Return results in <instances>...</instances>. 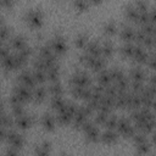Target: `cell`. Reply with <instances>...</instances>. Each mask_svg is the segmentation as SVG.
Wrapping results in <instances>:
<instances>
[{
    "mask_svg": "<svg viewBox=\"0 0 156 156\" xmlns=\"http://www.w3.org/2000/svg\"><path fill=\"white\" fill-rule=\"evenodd\" d=\"M77 107L78 106L74 102H66V105L57 111L56 121L60 124H68V123H71L72 119H73V116L76 113Z\"/></svg>",
    "mask_w": 156,
    "mask_h": 156,
    "instance_id": "1",
    "label": "cell"
},
{
    "mask_svg": "<svg viewBox=\"0 0 156 156\" xmlns=\"http://www.w3.org/2000/svg\"><path fill=\"white\" fill-rule=\"evenodd\" d=\"M24 21L30 28L38 29L44 23V13L39 9H30L24 13Z\"/></svg>",
    "mask_w": 156,
    "mask_h": 156,
    "instance_id": "2",
    "label": "cell"
},
{
    "mask_svg": "<svg viewBox=\"0 0 156 156\" xmlns=\"http://www.w3.org/2000/svg\"><path fill=\"white\" fill-rule=\"evenodd\" d=\"M116 132L118 133V135H122L123 138L127 139V138H132L136 130H135L134 124H132L130 119L121 117V118H117Z\"/></svg>",
    "mask_w": 156,
    "mask_h": 156,
    "instance_id": "3",
    "label": "cell"
},
{
    "mask_svg": "<svg viewBox=\"0 0 156 156\" xmlns=\"http://www.w3.org/2000/svg\"><path fill=\"white\" fill-rule=\"evenodd\" d=\"M52 52L55 55H63L67 51V43L66 40L61 37V35H55L54 38H51L50 43H49Z\"/></svg>",
    "mask_w": 156,
    "mask_h": 156,
    "instance_id": "4",
    "label": "cell"
},
{
    "mask_svg": "<svg viewBox=\"0 0 156 156\" xmlns=\"http://www.w3.org/2000/svg\"><path fill=\"white\" fill-rule=\"evenodd\" d=\"M71 84L72 85H78V87H90L91 84V79L89 77V74L84 71H78L76 72L72 77H71Z\"/></svg>",
    "mask_w": 156,
    "mask_h": 156,
    "instance_id": "5",
    "label": "cell"
},
{
    "mask_svg": "<svg viewBox=\"0 0 156 156\" xmlns=\"http://www.w3.org/2000/svg\"><path fill=\"white\" fill-rule=\"evenodd\" d=\"M6 141L9 143V145H10L11 147H15V149H17V150H21V149L23 147V145H24V138H23L20 133H17V132H15V130L7 132Z\"/></svg>",
    "mask_w": 156,
    "mask_h": 156,
    "instance_id": "6",
    "label": "cell"
},
{
    "mask_svg": "<svg viewBox=\"0 0 156 156\" xmlns=\"http://www.w3.org/2000/svg\"><path fill=\"white\" fill-rule=\"evenodd\" d=\"M17 80H18V84L24 85V87H27V88H29V89H33V88H35V85H37V82H35L34 77H33L32 72H29V71H22V72L18 74Z\"/></svg>",
    "mask_w": 156,
    "mask_h": 156,
    "instance_id": "7",
    "label": "cell"
},
{
    "mask_svg": "<svg viewBox=\"0 0 156 156\" xmlns=\"http://www.w3.org/2000/svg\"><path fill=\"white\" fill-rule=\"evenodd\" d=\"M134 127H135V130L141 132V133H144V134H146V135L152 134L154 130H155V118L134 123Z\"/></svg>",
    "mask_w": 156,
    "mask_h": 156,
    "instance_id": "8",
    "label": "cell"
},
{
    "mask_svg": "<svg viewBox=\"0 0 156 156\" xmlns=\"http://www.w3.org/2000/svg\"><path fill=\"white\" fill-rule=\"evenodd\" d=\"M147 51L141 46V45H135L134 48V51H133V55L130 58H133V61L138 65H145V61H146V57H147Z\"/></svg>",
    "mask_w": 156,
    "mask_h": 156,
    "instance_id": "9",
    "label": "cell"
},
{
    "mask_svg": "<svg viewBox=\"0 0 156 156\" xmlns=\"http://www.w3.org/2000/svg\"><path fill=\"white\" fill-rule=\"evenodd\" d=\"M15 118H16L15 123H16L17 128H20V129H22V130L28 129V128L33 124V122H34V117L30 116V115H26V113L18 116V117H15Z\"/></svg>",
    "mask_w": 156,
    "mask_h": 156,
    "instance_id": "10",
    "label": "cell"
},
{
    "mask_svg": "<svg viewBox=\"0 0 156 156\" xmlns=\"http://www.w3.org/2000/svg\"><path fill=\"white\" fill-rule=\"evenodd\" d=\"M13 93L17 94L23 102H27V101L32 100V89H29V88H27L24 85L17 84L15 87V89H13Z\"/></svg>",
    "mask_w": 156,
    "mask_h": 156,
    "instance_id": "11",
    "label": "cell"
},
{
    "mask_svg": "<svg viewBox=\"0 0 156 156\" xmlns=\"http://www.w3.org/2000/svg\"><path fill=\"white\" fill-rule=\"evenodd\" d=\"M88 115L84 112V110L82 108V106H79V107H77V110H76V113H74V116H73V119H72V122H73V127L76 128V129H78V128H80L82 127V124L88 119Z\"/></svg>",
    "mask_w": 156,
    "mask_h": 156,
    "instance_id": "12",
    "label": "cell"
},
{
    "mask_svg": "<svg viewBox=\"0 0 156 156\" xmlns=\"http://www.w3.org/2000/svg\"><path fill=\"white\" fill-rule=\"evenodd\" d=\"M40 123L45 130L52 132L55 129V126H56V118L54 116H51L50 113H44L40 118Z\"/></svg>",
    "mask_w": 156,
    "mask_h": 156,
    "instance_id": "13",
    "label": "cell"
},
{
    "mask_svg": "<svg viewBox=\"0 0 156 156\" xmlns=\"http://www.w3.org/2000/svg\"><path fill=\"white\" fill-rule=\"evenodd\" d=\"M100 139L104 144L111 145L118 140V133L115 129H106L102 134H100Z\"/></svg>",
    "mask_w": 156,
    "mask_h": 156,
    "instance_id": "14",
    "label": "cell"
},
{
    "mask_svg": "<svg viewBox=\"0 0 156 156\" xmlns=\"http://www.w3.org/2000/svg\"><path fill=\"white\" fill-rule=\"evenodd\" d=\"M84 49H85V52H88L94 57L101 56V44L98 40H89Z\"/></svg>",
    "mask_w": 156,
    "mask_h": 156,
    "instance_id": "15",
    "label": "cell"
},
{
    "mask_svg": "<svg viewBox=\"0 0 156 156\" xmlns=\"http://www.w3.org/2000/svg\"><path fill=\"white\" fill-rule=\"evenodd\" d=\"M146 73H145V71L141 68V67H139V66H136V67H133L130 71H129V80H138V82H145L146 80Z\"/></svg>",
    "mask_w": 156,
    "mask_h": 156,
    "instance_id": "16",
    "label": "cell"
},
{
    "mask_svg": "<svg viewBox=\"0 0 156 156\" xmlns=\"http://www.w3.org/2000/svg\"><path fill=\"white\" fill-rule=\"evenodd\" d=\"M136 23H139L140 26L146 24V23H155V16H154V10L149 9L145 12H139L138 16V21Z\"/></svg>",
    "mask_w": 156,
    "mask_h": 156,
    "instance_id": "17",
    "label": "cell"
},
{
    "mask_svg": "<svg viewBox=\"0 0 156 156\" xmlns=\"http://www.w3.org/2000/svg\"><path fill=\"white\" fill-rule=\"evenodd\" d=\"M134 35H135V29H133L129 26H123L122 29L119 30V37L124 43L134 41Z\"/></svg>",
    "mask_w": 156,
    "mask_h": 156,
    "instance_id": "18",
    "label": "cell"
},
{
    "mask_svg": "<svg viewBox=\"0 0 156 156\" xmlns=\"http://www.w3.org/2000/svg\"><path fill=\"white\" fill-rule=\"evenodd\" d=\"M1 66L2 68L11 71V69H17V62H16V57L15 54H9L6 55L4 58H1Z\"/></svg>",
    "mask_w": 156,
    "mask_h": 156,
    "instance_id": "19",
    "label": "cell"
},
{
    "mask_svg": "<svg viewBox=\"0 0 156 156\" xmlns=\"http://www.w3.org/2000/svg\"><path fill=\"white\" fill-rule=\"evenodd\" d=\"M84 135H85L87 141H89V143H96V141H99V139H100V130H99L98 127L94 124V126L90 127L87 132H84Z\"/></svg>",
    "mask_w": 156,
    "mask_h": 156,
    "instance_id": "20",
    "label": "cell"
},
{
    "mask_svg": "<svg viewBox=\"0 0 156 156\" xmlns=\"http://www.w3.org/2000/svg\"><path fill=\"white\" fill-rule=\"evenodd\" d=\"M124 17L127 18V20H129L130 22H134V23H136V21H138V16H139V12H138V10L134 7V5L133 4H130V5H127L126 7H124Z\"/></svg>",
    "mask_w": 156,
    "mask_h": 156,
    "instance_id": "21",
    "label": "cell"
},
{
    "mask_svg": "<svg viewBox=\"0 0 156 156\" xmlns=\"http://www.w3.org/2000/svg\"><path fill=\"white\" fill-rule=\"evenodd\" d=\"M46 94H48V89L46 88H44V87H35L34 90L32 91V99L35 102H41V101L45 100Z\"/></svg>",
    "mask_w": 156,
    "mask_h": 156,
    "instance_id": "22",
    "label": "cell"
},
{
    "mask_svg": "<svg viewBox=\"0 0 156 156\" xmlns=\"http://www.w3.org/2000/svg\"><path fill=\"white\" fill-rule=\"evenodd\" d=\"M51 152V144L49 141H41L34 149V154L38 156H46Z\"/></svg>",
    "mask_w": 156,
    "mask_h": 156,
    "instance_id": "23",
    "label": "cell"
},
{
    "mask_svg": "<svg viewBox=\"0 0 156 156\" xmlns=\"http://www.w3.org/2000/svg\"><path fill=\"white\" fill-rule=\"evenodd\" d=\"M98 83L101 85V87H106L108 84L112 83V79H111V74H110V69H101L98 74Z\"/></svg>",
    "mask_w": 156,
    "mask_h": 156,
    "instance_id": "24",
    "label": "cell"
},
{
    "mask_svg": "<svg viewBox=\"0 0 156 156\" xmlns=\"http://www.w3.org/2000/svg\"><path fill=\"white\" fill-rule=\"evenodd\" d=\"M115 51V46L111 40H104L101 43V56L102 57H111Z\"/></svg>",
    "mask_w": 156,
    "mask_h": 156,
    "instance_id": "25",
    "label": "cell"
},
{
    "mask_svg": "<svg viewBox=\"0 0 156 156\" xmlns=\"http://www.w3.org/2000/svg\"><path fill=\"white\" fill-rule=\"evenodd\" d=\"M117 30H118V28H117V24H116L115 21H108V22H106L102 26V32H104V34L106 37H113V35H116L117 34Z\"/></svg>",
    "mask_w": 156,
    "mask_h": 156,
    "instance_id": "26",
    "label": "cell"
},
{
    "mask_svg": "<svg viewBox=\"0 0 156 156\" xmlns=\"http://www.w3.org/2000/svg\"><path fill=\"white\" fill-rule=\"evenodd\" d=\"M105 57L102 56H98V57H93L90 65H89V68H91L94 72H100L101 69L105 68Z\"/></svg>",
    "mask_w": 156,
    "mask_h": 156,
    "instance_id": "27",
    "label": "cell"
},
{
    "mask_svg": "<svg viewBox=\"0 0 156 156\" xmlns=\"http://www.w3.org/2000/svg\"><path fill=\"white\" fill-rule=\"evenodd\" d=\"M10 44L15 50L18 51V50H21L22 48H24L27 45V41H26V38L23 35H15V37L11 38Z\"/></svg>",
    "mask_w": 156,
    "mask_h": 156,
    "instance_id": "28",
    "label": "cell"
},
{
    "mask_svg": "<svg viewBox=\"0 0 156 156\" xmlns=\"http://www.w3.org/2000/svg\"><path fill=\"white\" fill-rule=\"evenodd\" d=\"M48 93L51 94V96H57V95H62L63 93V87L62 84L57 80V82H51L50 85L48 87Z\"/></svg>",
    "mask_w": 156,
    "mask_h": 156,
    "instance_id": "29",
    "label": "cell"
},
{
    "mask_svg": "<svg viewBox=\"0 0 156 156\" xmlns=\"http://www.w3.org/2000/svg\"><path fill=\"white\" fill-rule=\"evenodd\" d=\"M58 78H60V67H58V65H56V66H54V67H51L46 71V80H49L50 83L51 82H57Z\"/></svg>",
    "mask_w": 156,
    "mask_h": 156,
    "instance_id": "30",
    "label": "cell"
},
{
    "mask_svg": "<svg viewBox=\"0 0 156 156\" xmlns=\"http://www.w3.org/2000/svg\"><path fill=\"white\" fill-rule=\"evenodd\" d=\"M66 100L62 98V95H57V96H51V100H50V105H51V108L55 110V111H58L60 108H62L65 105H66Z\"/></svg>",
    "mask_w": 156,
    "mask_h": 156,
    "instance_id": "31",
    "label": "cell"
},
{
    "mask_svg": "<svg viewBox=\"0 0 156 156\" xmlns=\"http://www.w3.org/2000/svg\"><path fill=\"white\" fill-rule=\"evenodd\" d=\"M88 41H89V35L85 34V33H79V34L74 38V44H76V46L79 48V49H84V48L87 46Z\"/></svg>",
    "mask_w": 156,
    "mask_h": 156,
    "instance_id": "32",
    "label": "cell"
},
{
    "mask_svg": "<svg viewBox=\"0 0 156 156\" xmlns=\"http://www.w3.org/2000/svg\"><path fill=\"white\" fill-rule=\"evenodd\" d=\"M134 48H135L134 44H132V43H124V44L119 48V54H121L123 57H132L133 51H134Z\"/></svg>",
    "mask_w": 156,
    "mask_h": 156,
    "instance_id": "33",
    "label": "cell"
},
{
    "mask_svg": "<svg viewBox=\"0 0 156 156\" xmlns=\"http://www.w3.org/2000/svg\"><path fill=\"white\" fill-rule=\"evenodd\" d=\"M151 147H152V143H151L150 140H146V141H144V143H141V144L135 145V150H136V152L140 154V155H146V154H149L150 150H151Z\"/></svg>",
    "mask_w": 156,
    "mask_h": 156,
    "instance_id": "34",
    "label": "cell"
},
{
    "mask_svg": "<svg viewBox=\"0 0 156 156\" xmlns=\"http://www.w3.org/2000/svg\"><path fill=\"white\" fill-rule=\"evenodd\" d=\"M115 87H116L117 91H127L129 88V79L127 77H123L119 80L115 82Z\"/></svg>",
    "mask_w": 156,
    "mask_h": 156,
    "instance_id": "35",
    "label": "cell"
},
{
    "mask_svg": "<svg viewBox=\"0 0 156 156\" xmlns=\"http://www.w3.org/2000/svg\"><path fill=\"white\" fill-rule=\"evenodd\" d=\"M32 74H33V77H34V79H35V82H37V84L38 83H44L45 80H46V72L45 71H43V69H38V68H34V71L32 72Z\"/></svg>",
    "mask_w": 156,
    "mask_h": 156,
    "instance_id": "36",
    "label": "cell"
},
{
    "mask_svg": "<svg viewBox=\"0 0 156 156\" xmlns=\"http://www.w3.org/2000/svg\"><path fill=\"white\" fill-rule=\"evenodd\" d=\"M133 5H134V7L138 10V12H145V11H147L149 9H151L147 0H135Z\"/></svg>",
    "mask_w": 156,
    "mask_h": 156,
    "instance_id": "37",
    "label": "cell"
},
{
    "mask_svg": "<svg viewBox=\"0 0 156 156\" xmlns=\"http://www.w3.org/2000/svg\"><path fill=\"white\" fill-rule=\"evenodd\" d=\"M39 56H40V57L46 58V57L55 56V54L52 52V50H51L50 45H49V44H45V45H41V46L39 48Z\"/></svg>",
    "mask_w": 156,
    "mask_h": 156,
    "instance_id": "38",
    "label": "cell"
},
{
    "mask_svg": "<svg viewBox=\"0 0 156 156\" xmlns=\"http://www.w3.org/2000/svg\"><path fill=\"white\" fill-rule=\"evenodd\" d=\"M13 124V121H12V117H10L9 115H6L5 112H1L0 113V127H5V128H9Z\"/></svg>",
    "mask_w": 156,
    "mask_h": 156,
    "instance_id": "39",
    "label": "cell"
},
{
    "mask_svg": "<svg viewBox=\"0 0 156 156\" xmlns=\"http://www.w3.org/2000/svg\"><path fill=\"white\" fill-rule=\"evenodd\" d=\"M110 74H111V79H112L113 83L117 82V80H119L121 78L126 77L124 76V72L121 68H117V67H113L112 69H110Z\"/></svg>",
    "mask_w": 156,
    "mask_h": 156,
    "instance_id": "40",
    "label": "cell"
},
{
    "mask_svg": "<svg viewBox=\"0 0 156 156\" xmlns=\"http://www.w3.org/2000/svg\"><path fill=\"white\" fill-rule=\"evenodd\" d=\"M145 87V82H138V80H129V88L134 93H140L143 88Z\"/></svg>",
    "mask_w": 156,
    "mask_h": 156,
    "instance_id": "41",
    "label": "cell"
},
{
    "mask_svg": "<svg viewBox=\"0 0 156 156\" xmlns=\"http://www.w3.org/2000/svg\"><path fill=\"white\" fill-rule=\"evenodd\" d=\"M73 6L78 11H87L90 5L88 0H73Z\"/></svg>",
    "mask_w": 156,
    "mask_h": 156,
    "instance_id": "42",
    "label": "cell"
},
{
    "mask_svg": "<svg viewBox=\"0 0 156 156\" xmlns=\"http://www.w3.org/2000/svg\"><path fill=\"white\" fill-rule=\"evenodd\" d=\"M141 46L146 48V49H154V46H155V35H146Z\"/></svg>",
    "mask_w": 156,
    "mask_h": 156,
    "instance_id": "43",
    "label": "cell"
},
{
    "mask_svg": "<svg viewBox=\"0 0 156 156\" xmlns=\"http://www.w3.org/2000/svg\"><path fill=\"white\" fill-rule=\"evenodd\" d=\"M11 113L13 117H18L24 113V108H23V105L22 104H18V105H11Z\"/></svg>",
    "mask_w": 156,
    "mask_h": 156,
    "instance_id": "44",
    "label": "cell"
},
{
    "mask_svg": "<svg viewBox=\"0 0 156 156\" xmlns=\"http://www.w3.org/2000/svg\"><path fill=\"white\" fill-rule=\"evenodd\" d=\"M110 116V113H106V112H102V111H98L96 116H95V123L98 124H105L107 117Z\"/></svg>",
    "mask_w": 156,
    "mask_h": 156,
    "instance_id": "45",
    "label": "cell"
},
{
    "mask_svg": "<svg viewBox=\"0 0 156 156\" xmlns=\"http://www.w3.org/2000/svg\"><path fill=\"white\" fill-rule=\"evenodd\" d=\"M116 124H117V117H115V116H108L104 126L106 127V129H115V130H116Z\"/></svg>",
    "mask_w": 156,
    "mask_h": 156,
    "instance_id": "46",
    "label": "cell"
},
{
    "mask_svg": "<svg viewBox=\"0 0 156 156\" xmlns=\"http://www.w3.org/2000/svg\"><path fill=\"white\" fill-rule=\"evenodd\" d=\"M146 34L141 30V29H138L135 30V35H134V41L136 43V45H143V41L145 39Z\"/></svg>",
    "mask_w": 156,
    "mask_h": 156,
    "instance_id": "47",
    "label": "cell"
},
{
    "mask_svg": "<svg viewBox=\"0 0 156 156\" xmlns=\"http://www.w3.org/2000/svg\"><path fill=\"white\" fill-rule=\"evenodd\" d=\"M93 57H94V56L89 55L88 52H84L83 55H80V57H79V62H80L83 66H85V67H89V65H90V62H91Z\"/></svg>",
    "mask_w": 156,
    "mask_h": 156,
    "instance_id": "48",
    "label": "cell"
},
{
    "mask_svg": "<svg viewBox=\"0 0 156 156\" xmlns=\"http://www.w3.org/2000/svg\"><path fill=\"white\" fill-rule=\"evenodd\" d=\"M85 88H87V87H85ZM83 89H84V87L72 85V88H71V94H72V96L76 98V99H80L82 93H83Z\"/></svg>",
    "mask_w": 156,
    "mask_h": 156,
    "instance_id": "49",
    "label": "cell"
},
{
    "mask_svg": "<svg viewBox=\"0 0 156 156\" xmlns=\"http://www.w3.org/2000/svg\"><path fill=\"white\" fill-rule=\"evenodd\" d=\"M10 37V28L6 26H0V41L6 40Z\"/></svg>",
    "mask_w": 156,
    "mask_h": 156,
    "instance_id": "50",
    "label": "cell"
},
{
    "mask_svg": "<svg viewBox=\"0 0 156 156\" xmlns=\"http://www.w3.org/2000/svg\"><path fill=\"white\" fill-rule=\"evenodd\" d=\"M145 65H146L150 69H154V68H155V54H154L152 51L147 54V57H146Z\"/></svg>",
    "mask_w": 156,
    "mask_h": 156,
    "instance_id": "51",
    "label": "cell"
},
{
    "mask_svg": "<svg viewBox=\"0 0 156 156\" xmlns=\"http://www.w3.org/2000/svg\"><path fill=\"white\" fill-rule=\"evenodd\" d=\"M16 0H0V9H9L15 5Z\"/></svg>",
    "mask_w": 156,
    "mask_h": 156,
    "instance_id": "52",
    "label": "cell"
},
{
    "mask_svg": "<svg viewBox=\"0 0 156 156\" xmlns=\"http://www.w3.org/2000/svg\"><path fill=\"white\" fill-rule=\"evenodd\" d=\"M10 104L11 105H18V104H24L21 99H20V96L17 95V94H15V93H12V95L10 96Z\"/></svg>",
    "mask_w": 156,
    "mask_h": 156,
    "instance_id": "53",
    "label": "cell"
},
{
    "mask_svg": "<svg viewBox=\"0 0 156 156\" xmlns=\"http://www.w3.org/2000/svg\"><path fill=\"white\" fill-rule=\"evenodd\" d=\"M10 54V50H9V46H6V45H4L2 44V41H0V60L1 58H4L6 55H9Z\"/></svg>",
    "mask_w": 156,
    "mask_h": 156,
    "instance_id": "54",
    "label": "cell"
},
{
    "mask_svg": "<svg viewBox=\"0 0 156 156\" xmlns=\"http://www.w3.org/2000/svg\"><path fill=\"white\" fill-rule=\"evenodd\" d=\"M6 135H7V130L5 127H0V141L6 140Z\"/></svg>",
    "mask_w": 156,
    "mask_h": 156,
    "instance_id": "55",
    "label": "cell"
},
{
    "mask_svg": "<svg viewBox=\"0 0 156 156\" xmlns=\"http://www.w3.org/2000/svg\"><path fill=\"white\" fill-rule=\"evenodd\" d=\"M18 152H20V150H17V149H15V147H11V146H9V149L6 150V154L10 155V156H12V155H17Z\"/></svg>",
    "mask_w": 156,
    "mask_h": 156,
    "instance_id": "56",
    "label": "cell"
},
{
    "mask_svg": "<svg viewBox=\"0 0 156 156\" xmlns=\"http://www.w3.org/2000/svg\"><path fill=\"white\" fill-rule=\"evenodd\" d=\"M104 0H88L89 5H100Z\"/></svg>",
    "mask_w": 156,
    "mask_h": 156,
    "instance_id": "57",
    "label": "cell"
},
{
    "mask_svg": "<svg viewBox=\"0 0 156 156\" xmlns=\"http://www.w3.org/2000/svg\"><path fill=\"white\" fill-rule=\"evenodd\" d=\"M4 110H5V105H4V101H1V100H0V113H1V112H4Z\"/></svg>",
    "mask_w": 156,
    "mask_h": 156,
    "instance_id": "58",
    "label": "cell"
},
{
    "mask_svg": "<svg viewBox=\"0 0 156 156\" xmlns=\"http://www.w3.org/2000/svg\"><path fill=\"white\" fill-rule=\"evenodd\" d=\"M4 24V16L0 13V26H2Z\"/></svg>",
    "mask_w": 156,
    "mask_h": 156,
    "instance_id": "59",
    "label": "cell"
}]
</instances>
